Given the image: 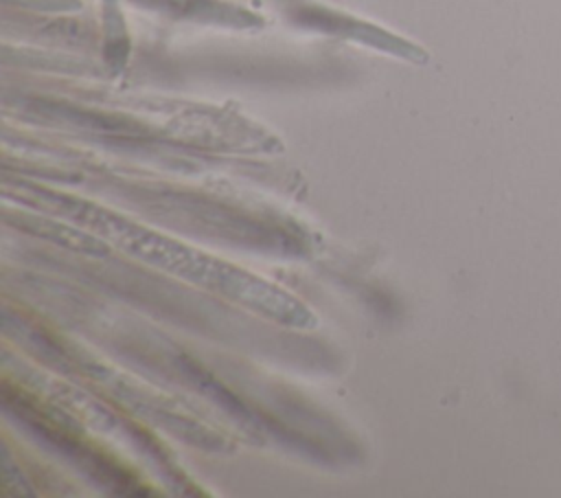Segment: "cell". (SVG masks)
Segmentation results:
<instances>
[{"label": "cell", "instance_id": "obj_1", "mask_svg": "<svg viewBox=\"0 0 561 498\" xmlns=\"http://www.w3.org/2000/svg\"><path fill=\"white\" fill-rule=\"evenodd\" d=\"M28 189L33 200L37 204H44V208L53 211L55 215L66 217L72 224L85 226L90 233L99 235L101 239L114 244L116 248H121L123 252L140 261H147L175 276H182L186 281L202 285L206 276V268L210 265L213 257L191 246H184L171 237H164L99 204L79 200L75 195L50 193L39 186H28Z\"/></svg>", "mask_w": 561, "mask_h": 498}, {"label": "cell", "instance_id": "obj_2", "mask_svg": "<svg viewBox=\"0 0 561 498\" xmlns=\"http://www.w3.org/2000/svg\"><path fill=\"white\" fill-rule=\"evenodd\" d=\"M202 287L289 327L307 329L318 322L316 316L289 292L217 257H213Z\"/></svg>", "mask_w": 561, "mask_h": 498}, {"label": "cell", "instance_id": "obj_3", "mask_svg": "<svg viewBox=\"0 0 561 498\" xmlns=\"http://www.w3.org/2000/svg\"><path fill=\"white\" fill-rule=\"evenodd\" d=\"M7 222H13L15 228L35 235L39 239L53 241L61 248L75 250V252H83L90 257H105L110 252V246L105 239H101L99 235L70 226L66 222L53 219V217H44V215H31V213H15V215H4Z\"/></svg>", "mask_w": 561, "mask_h": 498}]
</instances>
